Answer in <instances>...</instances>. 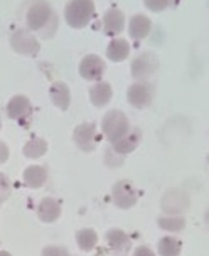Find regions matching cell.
Instances as JSON below:
<instances>
[{
  "mask_svg": "<svg viewBox=\"0 0 209 256\" xmlns=\"http://www.w3.org/2000/svg\"><path fill=\"white\" fill-rule=\"evenodd\" d=\"M10 46L14 51L24 56H36L39 52V42L30 30H16L10 38Z\"/></svg>",
  "mask_w": 209,
  "mask_h": 256,
  "instance_id": "cell-5",
  "label": "cell"
},
{
  "mask_svg": "<svg viewBox=\"0 0 209 256\" xmlns=\"http://www.w3.org/2000/svg\"><path fill=\"white\" fill-rule=\"evenodd\" d=\"M102 128H103L104 136H106L108 140L116 142L130 130L128 118L122 112H118V110H112V112H108L106 115H104Z\"/></svg>",
  "mask_w": 209,
  "mask_h": 256,
  "instance_id": "cell-3",
  "label": "cell"
},
{
  "mask_svg": "<svg viewBox=\"0 0 209 256\" xmlns=\"http://www.w3.org/2000/svg\"><path fill=\"white\" fill-rule=\"evenodd\" d=\"M46 150H48L46 140H42V138H32V140H29L26 144L24 155H26V157H29V158H39V157H42V155L46 154Z\"/></svg>",
  "mask_w": 209,
  "mask_h": 256,
  "instance_id": "cell-23",
  "label": "cell"
},
{
  "mask_svg": "<svg viewBox=\"0 0 209 256\" xmlns=\"http://www.w3.org/2000/svg\"><path fill=\"white\" fill-rule=\"evenodd\" d=\"M94 12L93 0H71L68 2L64 16L68 26L72 29H83L90 24Z\"/></svg>",
  "mask_w": 209,
  "mask_h": 256,
  "instance_id": "cell-2",
  "label": "cell"
},
{
  "mask_svg": "<svg viewBox=\"0 0 209 256\" xmlns=\"http://www.w3.org/2000/svg\"><path fill=\"white\" fill-rule=\"evenodd\" d=\"M38 214L44 222H54L59 216H61V206L58 204V200L46 198V199L40 200Z\"/></svg>",
  "mask_w": 209,
  "mask_h": 256,
  "instance_id": "cell-15",
  "label": "cell"
},
{
  "mask_svg": "<svg viewBox=\"0 0 209 256\" xmlns=\"http://www.w3.org/2000/svg\"><path fill=\"white\" fill-rule=\"evenodd\" d=\"M72 136H74L76 145L84 152H92L96 147V126H94V123H81L74 130Z\"/></svg>",
  "mask_w": 209,
  "mask_h": 256,
  "instance_id": "cell-10",
  "label": "cell"
},
{
  "mask_svg": "<svg viewBox=\"0 0 209 256\" xmlns=\"http://www.w3.org/2000/svg\"><path fill=\"white\" fill-rule=\"evenodd\" d=\"M147 8H150L152 12H162L169 7L170 0H144Z\"/></svg>",
  "mask_w": 209,
  "mask_h": 256,
  "instance_id": "cell-26",
  "label": "cell"
},
{
  "mask_svg": "<svg viewBox=\"0 0 209 256\" xmlns=\"http://www.w3.org/2000/svg\"><path fill=\"white\" fill-rule=\"evenodd\" d=\"M0 256H10V254H8L7 251H0Z\"/></svg>",
  "mask_w": 209,
  "mask_h": 256,
  "instance_id": "cell-30",
  "label": "cell"
},
{
  "mask_svg": "<svg viewBox=\"0 0 209 256\" xmlns=\"http://www.w3.org/2000/svg\"><path fill=\"white\" fill-rule=\"evenodd\" d=\"M30 112H32V108H30V102L29 98L24 94H17L14 96V98L8 102L7 104V115L8 118H12V120H24L30 115Z\"/></svg>",
  "mask_w": 209,
  "mask_h": 256,
  "instance_id": "cell-11",
  "label": "cell"
},
{
  "mask_svg": "<svg viewBox=\"0 0 209 256\" xmlns=\"http://www.w3.org/2000/svg\"><path fill=\"white\" fill-rule=\"evenodd\" d=\"M10 196V182H8V177L0 174V204L6 202Z\"/></svg>",
  "mask_w": 209,
  "mask_h": 256,
  "instance_id": "cell-25",
  "label": "cell"
},
{
  "mask_svg": "<svg viewBox=\"0 0 209 256\" xmlns=\"http://www.w3.org/2000/svg\"><path fill=\"white\" fill-rule=\"evenodd\" d=\"M180 248H182L180 241L172 236H166L158 241V253H160V256H179Z\"/></svg>",
  "mask_w": 209,
  "mask_h": 256,
  "instance_id": "cell-22",
  "label": "cell"
},
{
  "mask_svg": "<svg viewBox=\"0 0 209 256\" xmlns=\"http://www.w3.org/2000/svg\"><path fill=\"white\" fill-rule=\"evenodd\" d=\"M0 126H2V122H0Z\"/></svg>",
  "mask_w": 209,
  "mask_h": 256,
  "instance_id": "cell-31",
  "label": "cell"
},
{
  "mask_svg": "<svg viewBox=\"0 0 209 256\" xmlns=\"http://www.w3.org/2000/svg\"><path fill=\"white\" fill-rule=\"evenodd\" d=\"M158 68V59L156 54L144 52L132 62V76L135 80H145V78L152 76Z\"/></svg>",
  "mask_w": 209,
  "mask_h": 256,
  "instance_id": "cell-6",
  "label": "cell"
},
{
  "mask_svg": "<svg viewBox=\"0 0 209 256\" xmlns=\"http://www.w3.org/2000/svg\"><path fill=\"white\" fill-rule=\"evenodd\" d=\"M48 179V172L44 167L40 166H32V167H27L26 172H24V180L26 184L29 187H32V189H38L46 182Z\"/></svg>",
  "mask_w": 209,
  "mask_h": 256,
  "instance_id": "cell-19",
  "label": "cell"
},
{
  "mask_svg": "<svg viewBox=\"0 0 209 256\" xmlns=\"http://www.w3.org/2000/svg\"><path fill=\"white\" fill-rule=\"evenodd\" d=\"M189 208V198L188 194L179 189H170L164 194L162 198V209L167 214H179L184 212Z\"/></svg>",
  "mask_w": 209,
  "mask_h": 256,
  "instance_id": "cell-7",
  "label": "cell"
},
{
  "mask_svg": "<svg viewBox=\"0 0 209 256\" xmlns=\"http://www.w3.org/2000/svg\"><path fill=\"white\" fill-rule=\"evenodd\" d=\"M104 72V62L96 54H88L80 64V74L86 81H98Z\"/></svg>",
  "mask_w": 209,
  "mask_h": 256,
  "instance_id": "cell-9",
  "label": "cell"
},
{
  "mask_svg": "<svg viewBox=\"0 0 209 256\" xmlns=\"http://www.w3.org/2000/svg\"><path fill=\"white\" fill-rule=\"evenodd\" d=\"M112 199H113V202H115V206H118L120 209H128L137 202L138 192L135 190V187L132 186L128 180H120L113 186Z\"/></svg>",
  "mask_w": 209,
  "mask_h": 256,
  "instance_id": "cell-4",
  "label": "cell"
},
{
  "mask_svg": "<svg viewBox=\"0 0 209 256\" xmlns=\"http://www.w3.org/2000/svg\"><path fill=\"white\" fill-rule=\"evenodd\" d=\"M152 98H154V90L150 84L147 83H135L132 84L128 88V93H126V100L132 106L135 108H145L152 103Z\"/></svg>",
  "mask_w": 209,
  "mask_h": 256,
  "instance_id": "cell-8",
  "label": "cell"
},
{
  "mask_svg": "<svg viewBox=\"0 0 209 256\" xmlns=\"http://www.w3.org/2000/svg\"><path fill=\"white\" fill-rule=\"evenodd\" d=\"M7 160H8V147L0 140V164L7 162Z\"/></svg>",
  "mask_w": 209,
  "mask_h": 256,
  "instance_id": "cell-29",
  "label": "cell"
},
{
  "mask_svg": "<svg viewBox=\"0 0 209 256\" xmlns=\"http://www.w3.org/2000/svg\"><path fill=\"white\" fill-rule=\"evenodd\" d=\"M140 138H142V134H140L138 130H132V132L128 130L120 140L113 142V150H115L118 155H126L130 152H134V150L138 147Z\"/></svg>",
  "mask_w": 209,
  "mask_h": 256,
  "instance_id": "cell-13",
  "label": "cell"
},
{
  "mask_svg": "<svg viewBox=\"0 0 209 256\" xmlns=\"http://www.w3.org/2000/svg\"><path fill=\"white\" fill-rule=\"evenodd\" d=\"M150 19L144 14H138V16H134V19L130 20V36L132 39L140 40L144 38H147V34L150 32Z\"/></svg>",
  "mask_w": 209,
  "mask_h": 256,
  "instance_id": "cell-16",
  "label": "cell"
},
{
  "mask_svg": "<svg viewBox=\"0 0 209 256\" xmlns=\"http://www.w3.org/2000/svg\"><path fill=\"white\" fill-rule=\"evenodd\" d=\"M49 94H51V100L52 103L56 104L59 110H68L71 104V94H70V88L62 83V81H58V83H54L51 86V91H49Z\"/></svg>",
  "mask_w": 209,
  "mask_h": 256,
  "instance_id": "cell-14",
  "label": "cell"
},
{
  "mask_svg": "<svg viewBox=\"0 0 209 256\" xmlns=\"http://www.w3.org/2000/svg\"><path fill=\"white\" fill-rule=\"evenodd\" d=\"M76 241H78V246H80L81 250L90 251V250H93L94 246H96V243H98V234H96V232H94L93 230L86 228V230L78 231Z\"/></svg>",
  "mask_w": 209,
  "mask_h": 256,
  "instance_id": "cell-24",
  "label": "cell"
},
{
  "mask_svg": "<svg viewBox=\"0 0 209 256\" xmlns=\"http://www.w3.org/2000/svg\"><path fill=\"white\" fill-rule=\"evenodd\" d=\"M106 240H108V244L115 251H126V248L130 246L128 236L122 230H110L106 232Z\"/></svg>",
  "mask_w": 209,
  "mask_h": 256,
  "instance_id": "cell-20",
  "label": "cell"
},
{
  "mask_svg": "<svg viewBox=\"0 0 209 256\" xmlns=\"http://www.w3.org/2000/svg\"><path fill=\"white\" fill-rule=\"evenodd\" d=\"M158 226L166 231H170V232H179L184 230L186 226V219L179 214H169V216H164V218H158Z\"/></svg>",
  "mask_w": 209,
  "mask_h": 256,
  "instance_id": "cell-21",
  "label": "cell"
},
{
  "mask_svg": "<svg viewBox=\"0 0 209 256\" xmlns=\"http://www.w3.org/2000/svg\"><path fill=\"white\" fill-rule=\"evenodd\" d=\"M104 34L106 36H116L124 30V26H125V16L120 8L116 7H112L110 10L104 14Z\"/></svg>",
  "mask_w": 209,
  "mask_h": 256,
  "instance_id": "cell-12",
  "label": "cell"
},
{
  "mask_svg": "<svg viewBox=\"0 0 209 256\" xmlns=\"http://www.w3.org/2000/svg\"><path fill=\"white\" fill-rule=\"evenodd\" d=\"M27 27L32 32H46V36L52 34L56 29V17L49 7L46 0H36L32 6L29 7L26 16Z\"/></svg>",
  "mask_w": 209,
  "mask_h": 256,
  "instance_id": "cell-1",
  "label": "cell"
},
{
  "mask_svg": "<svg viewBox=\"0 0 209 256\" xmlns=\"http://www.w3.org/2000/svg\"><path fill=\"white\" fill-rule=\"evenodd\" d=\"M128 54H130V44L125 39H113L106 49V56L113 62L124 61L125 58H128Z\"/></svg>",
  "mask_w": 209,
  "mask_h": 256,
  "instance_id": "cell-18",
  "label": "cell"
},
{
  "mask_svg": "<svg viewBox=\"0 0 209 256\" xmlns=\"http://www.w3.org/2000/svg\"><path fill=\"white\" fill-rule=\"evenodd\" d=\"M134 256H156V254H154V251L150 248H147V246H138V248L135 250Z\"/></svg>",
  "mask_w": 209,
  "mask_h": 256,
  "instance_id": "cell-28",
  "label": "cell"
},
{
  "mask_svg": "<svg viewBox=\"0 0 209 256\" xmlns=\"http://www.w3.org/2000/svg\"><path fill=\"white\" fill-rule=\"evenodd\" d=\"M112 96H113V90H112V86L108 83H98V84H94L92 90H90V98H92V103L94 104V106H98V108L104 106V104L112 100Z\"/></svg>",
  "mask_w": 209,
  "mask_h": 256,
  "instance_id": "cell-17",
  "label": "cell"
},
{
  "mask_svg": "<svg viewBox=\"0 0 209 256\" xmlns=\"http://www.w3.org/2000/svg\"><path fill=\"white\" fill-rule=\"evenodd\" d=\"M42 256H70V254L61 246H48V248H44Z\"/></svg>",
  "mask_w": 209,
  "mask_h": 256,
  "instance_id": "cell-27",
  "label": "cell"
}]
</instances>
